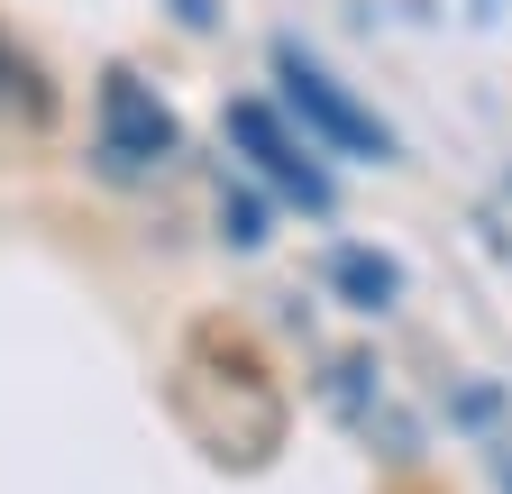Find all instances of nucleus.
I'll list each match as a JSON object with an SVG mask.
<instances>
[{"label": "nucleus", "instance_id": "obj_1", "mask_svg": "<svg viewBox=\"0 0 512 494\" xmlns=\"http://www.w3.org/2000/svg\"><path fill=\"white\" fill-rule=\"evenodd\" d=\"M275 83H284V110L302 119V138H320V147H339V156H366V165H384L394 156V129L339 83V74H320L302 46H275Z\"/></svg>", "mask_w": 512, "mask_h": 494}, {"label": "nucleus", "instance_id": "obj_4", "mask_svg": "<svg viewBox=\"0 0 512 494\" xmlns=\"http://www.w3.org/2000/svg\"><path fill=\"white\" fill-rule=\"evenodd\" d=\"M330 284L357 302V312H394V302H403V266L394 257H366V247H339V257H330Z\"/></svg>", "mask_w": 512, "mask_h": 494}, {"label": "nucleus", "instance_id": "obj_2", "mask_svg": "<svg viewBox=\"0 0 512 494\" xmlns=\"http://www.w3.org/2000/svg\"><path fill=\"white\" fill-rule=\"evenodd\" d=\"M229 138L247 147V165L266 174L275 193H293L302 211H330V174L311 165V147H302V138L284 129V119H275L266 101H238V110H229Z\"/></svg>", "mask_w": 512, "mask_h": 494}, {"label": "nucleus", "instance_id": "obj_6", "mask_svg": "<svg viewBox=\"0 0 512 494\" xmlns=\"http://www.w3.org/2000/svg\"><path fill=\"white\" fill-rule=\"evenodd\" d=\"M494 485L512 494V440H494Z\"/></svg>", "mask_w": 512, "mask_h": 494}, {"label": "nucleus", "instance_id": "obj_5", "mask_svg": "<svg viewBox=\"0 0 512 494\" xmlns=\"http://www.w3.org/2000/svg\"><path fill=\"white\" fill-rule=\"evenodd\" d=\"M220 220H229V238H238V247L266 238V229H256V202H247V193H229V202H220Z\"/></svg>", "mask_w": 512, "mask_h": 494}, {"label": "nucleus", "instance_id": "obj_3", "mask_svg": "<svg viewBox=\"0 0 512 494\" xmlns=\"http://www.w3.org/2000/svg\"><path fill=\"white\" fill-rule=\"evenodd\" d=\"M101 156L128 165V174L174 156V119H165V101H156L138 74H110V83H101Z\"/></svg>", "mask_w": 512, "mask_h": 494}]
</instances>
